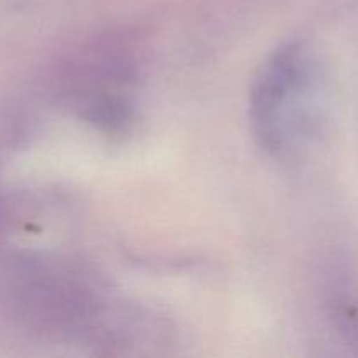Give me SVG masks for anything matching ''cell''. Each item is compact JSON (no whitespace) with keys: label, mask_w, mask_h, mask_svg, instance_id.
Segmentation results:
<instances>
[{"label":"cell","mask_w":358,"mask_h":358,"mask_svg":"<svg viewBox=\"0 0 358 358\" xmlns=\"http://www.w3.org/2000/svg\"><path fill=\"white\" fill-rule=\"evenodd\" d=\"M313 62L299 45L275 52L252 87L250 117L255 136L269 150H283L303 135L313 100Z\"/></svg>","instance_id":"cell-1"}]
</instances>
